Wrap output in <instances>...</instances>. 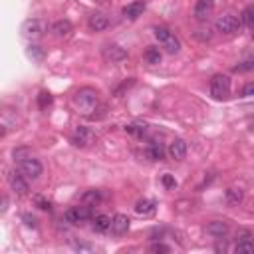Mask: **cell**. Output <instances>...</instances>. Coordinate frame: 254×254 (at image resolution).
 <instances>
[{
  "mask_svg": "<svg viewBox=\"0 0 254 254\" xmlns=\"http://www.w3.org/2000/svg\"><path fill=\"white\" fill-rule=\"evenodd\" d=\"M72 101H74V108L81 115H92L97 108V103H99V94L92 88H81L74 94Z\"/></svg>",
  "mask_w": 254,
  "mask_h": 254,
  "instance_id": "obj_1",
  "label": "cell"
},
{
  "mask_svg": "<svg viewBox=\"0 0 254 254\" xmlns=\"http://www.w3.org/2000/svg\"><path fill=\"white\" fill-rule=\"evenodd\" d=\"M210 95L219 101L228 99L230 97V78L224 74L213 76V79H210Z\"/></svg>",
  "mask_w": 254,
  "mask_h": 254,
  "instance_id": "obj_2",
  "label": "cell"
},
{
  "mask_svg": "<svg viewBox=\"0 0 254 254\" xmlns=\"http://www.w3.org/2000/svg\"><path fill=\"white\" fill-rule=\"evenodd\" d=\"M242 26V20L237 18L235 14H222L217 18V22H215V28L217 32L224 34V36H232V34H237Z\"/></svg>",
  "mask_w": 254,
  "mask_h": 254,
  "instance_id": "obj_3",
  "label": "cell"
},
{
  "mask_svg": "<svg viewBox=\"0 0 254 254\" xmlns=\"http://www.w3.org/2000/svg\"><path fill=\"white\" fill-rule=\"evenodd\" d=\"M48 32V22L42 18H32V20H26L24 26H22V36L28 38V40H36V38H42Z\"/></svg>",
  "mask_w": 254,
  "mask_h": 254,
  "instance_id": "obj_4",
  "label": "cell"
},
{
  "mask_svg": "<svg viewBox=\"0 0 254 254\" xmlns=\"http://www.w3.org/2000/svg\"><path fill=\"white\" fill-rule=\"evenodd\" d=\"M18 171L22 173L26 179H30V181H36V179H40V175H42V163L38 161V159H34L32 155L30 157H26V159H22V161H18Z\"/></svg>",
  "mask_w": 254,
  "mask_h": 254,
  "instance_id": "obj_5",
  "label": "cell"
},
{
  "mask_svg": "<svg viewBox=\"0 0 254 254\" xmlns=\"http://www.w3.org/2000/svg\"><path fill=\"white\" fill-rule=\"evenodd\" d=\"M64 217H66L68 222L78 224V222H83V221L94 219V210H92L90 205H83V203H81V206H72V208H68Z\"/></svg>",
  "mask_w": 254,
  "mask_h": 254,
  "instance_id": "obj_6",
  "label": "cell"
},
{
  "mask_svg": "<svg viewBox=\"0 0 254 254\" xmlns=\"http://www.w3.org/2000/svg\"><path fill=\"white\" fill-rule=\"evenodd\" d=\"M101 56L108 62H111V64H117V62H123L127 58V52L119 44H105L101 48Z\"/></svg>",
  "mask_w": 254,
  "mask_h": 254,
  "instance_id": "obj_7",
  "label": "cell"
},
{
  "mask_svg": "<svg viewBox=\"0 0 254 254\" xmlns=\"http://www.w3.org/2000/svg\"><path fill=\"white\" fill-rule=\"evenodd\" d=\"M8 183H10V187H12V190L16 195H20V197L28 195V179L20 171H12L8 175Z\"/></svg>",
  "mask_w": 254,
  "mask_h": 254,
  "instance_id": "obj_8",
  "label": "cell"
},
{
  "mask_svg": "<svg viewBox=\"0 0 254 254\" xmlns=\"http://www.w3.org/2000/svg\"><path fill=\"white\" fill-rule=\"evenodd\" d=\"M72 143L76 147H90V145L95 143V135L88 129V127H78L72 135Z\"/></svg>",
  "mask_w": 254,
  "mask_h": 254,
  "instance_id": "obj_9",
  "label": "cell"
},
{
  "mask_svg": "<svg viewBox=\"0 0 254 254\" xmlns=\"http://www.w3.org/2000/svg\"><path fill=\"white\" fill-rule=\"evenodd\" d=\"M155 210H157V203L153 199H141L135 203V213L143 219H149L155 215Z\"/></svg>",
  "mask_w": 254,
  "mask_h": 254,
  "instance_id": "obj_10",
  "label": "cell"
},
{
  "mask_svg": "<svg viewBox=\"0 0 254 254\" xmlns=\"http://www.w3.org/2000/svg\"><path fill=\"white\" fill-rule=\"evenodd\" d=\"M167 153L173 161H183L185 155H187V143L183 139H173L171 143H169Z\"/></svg>",
  "mask_w": 254,
  "mask_h": 254,
  "instance_id": "obj_11",
  "label": "cell"
},
{
  "mask_svg": "<svg viewBox=\"0 0 254 254\" xmlns=\"http://www.w3.org/2000/svg\"><path fill=\"white\" fill-rule=\"evenodd\" d=\"M215 10V0H197L195 4V18L197 20H206Z\"/></svg>",
  "mask_w": 254,
  "mask_h": 254,
  "instance_id": "obj_12",
  "label": "cell"
},
{
  "mask_svg": "<svg viewBox=\"0 0 254 254\" xmlns=\"http://www.w3.org/2000/svg\"><path fill=\"white\" fill-rule=\"evenodd\" d=\"M88 26H90L92 32H103L105 28L110 26V18L105 16V14H101V12H95V14L90 16Z\"/></svg>",
  "mask_w": 254,
  "mask_h": 254,
  "instance_id": "obj_13",
  "label": "cell"
},
{
  "mask_svg": "<svg viewBox=\"0 0 254 254\" xmlns=\"http://www.w3.org/2000/svg\"><path fill=\"white\" fill-rule=\"evenodd\" d=\"M129 226H131V221L127 219V215H115L113 221H111V232L117 237L125 235V232L129 230Z\"/></svg>",
  "mask_w": 254,
  "mask_h": 254,
  "instance_id": "obj_14",
  "label": "cell"
},
{
  "mask_svg": "<svg viewBox=\"0 0 254 254\" xmlns=\"http://www.w3.org/2000/svg\"><path fill=\"white\" fill-rule=\"evenodd\" d=\"M143 12H145V2H143V0H135V2L127 4V6L123 8V16H125L127 20H137Z\"/></svg>",
  "mask_w": 254,
  "mask_h": 254,
  "instance_id": "obj_15",
  "label": "cell"
},
{
  "mask_svg": "<svg viewBox=\"0 0 254 254\" xmlns=\"http://www.w3.org/2000/svg\"><path fill=\"white\" fill-rule=\"evenodd\" d=\"M206 232L215 238H222V237L228 235V224L224 221H213V222L206 224Z\"/></svg>",
  "mask_w": 254,
  "mask_h": 254,
  "instance_id": "obj_16",
  "label": "cell"
},
{
  "mask_svg": "<svg viewBox=\"0 0 254 254\" xmlns=\"http://www.w3.org/2000/svg\"><path fill=\"white\" fill-rule=\"evenodd\" d=\"M52 34L56 38H68L72 34V24L70 20H58V22L52 24Z\"/></svg>",
  "mask_w": 254,
  "mask_h": 254,
  "instance_id": "obj_17",
  "label": "cell"
},
{
  "mask_svg": "<svg viewBox=\"0 0 254 254\" xmlns=\"http://www.w3.org/2000/svg\"><path fill=\"white\" fill-rule=\"evenodd\" d=\"M242 199H244L242 189H237V187H230V189H226V193H224V201H226V205H230V206H237V205H240V203H242Z\"/></svg>",
  "mask_w": 254,
  "mask_h": 254,
  "instance_id": "obj_18",
  "label": "cell"
},
{
  "mask_svg": "<svg viewBox=\"0 0 254 254\" xmlns=\"http://www.w3.org/2000/svg\"><path fill=\"white\" fill-rule=\"evenodd\" d=\"M111 221L113 219H110L108 215H97V217H94V230L95 232H108V230H111Z\"/></svg>",
  "mask_w": 254,
  "mask_h": 254,
  "instance_id": "obj_19",
  "label": "cell"
},
{
  "mask_svg": "<svg viewBox=\"0 0 254 254\" xmlns=\"http://www.w3.org/2000/svg\"><path fill=\"white\" fill-rule=\"evenodd\" d=\"M145 157H147V159H151V161H161V159L165 157V149H163V145H161V143H157V141H153V143L149 145V149L145 151Z\"/></svg>",
  "mask_w": 254,
  "mask_h": 254,
  "instance_id": "obj_20",
  "label": "cell"
},
{
  "mask_svg": "<svg viewBox=\"0 0 254 254\" xmlns=\"http://www.w3.org/2000/svg\"><path fill=\"white\" fill-rule=\"evenodd\" d=\"M252 237L250 235H242V238L237 242V246H235V250L238 252V254H248V252H254V240H250Z\"/></svg>",
  "mask_w": 254,
  "mask_h": 254,
  "instance_id": "obj_21",
  "label": "cell"
},
{
  "mask_svg": "<svg viewBox=\"0 0 254 254\" xmlns=\"http://www.w3.org/2000/svg\"><path fill=\"white\" fill-rule=\"evenodd\" d=\"M101 190H95V189H92V190H86V193L81 195V203L83 205H90V206H95V205H99L101 203Z\"/></svg>",
  "mask_w": 254,
  "mask_h": 254,
  "instance_id": "obj_22",
  "label": "cell"
},
{
  "mask_svg": "<svg viewBox=\"0 0 254 254\" xmlns=\"http://www.w3.org/2000/svg\"><path fill=\"white\" fill-rule=\"evenodd\" d=\"M161 60H163V54H161L159 48H155V46L147 48V52H145V62L147 64H151V66H159Z\"/></svg>",
  "mask_w": 254,
  "mask_h": 254,
  "instance_id": "obj_23",
  "label": "cell"
},
{
  "mask_svg": "<svg viewBox=\"0 0 254 254\" xmlns=\"http://www.w3.org/2000/svg\"><path fill=\"white\" fill-rule=\"evenodd\" d=\"M242 24L246 26V28H250V30H254V6H248V8H244V12H242Z\"/></svg>",
  "mask_w": 254,
  "mask_h": 254,
  "instance_id": "obj_24",
  "label": "cell"
},
{
  "mask_svg": "<svg viewBox=\"0 0 254 254\" xmlns=\"http://www.w3.org/2000/svg\"><path fill=\"white\" fill-rule=\"evenodd\" d=\"M165 50L169 52V54H177L179 50H181V42H179V38L177 36H171V38H169L167 42H165Z\"/></svg>",
  "mask_w": 254,
  "mask_h": 254,
  "instance_id": "obj_25",
  "label": "cell"
},
{
  "mask_svg": "<svg viewBox=\"0 0 254 254\" xmlns=\"http://www.w3.org/2000/svg\"><path fill=\"white\" fill-rule=\"evenodd\" d=\"M52 95L48 94V92H40V95H38V105H40V110H46V108H50L52 105Z\"/></svg>",
  "mask_w": 254,
  "mask_h": 254,
  "instance_id": "obj_26",
  "label": "cell"
},
{
  "mask_svg": "<svg viewBox=\"0 0 254 254\" xmlns=\"http://www.w3.org/2000/svg\"><path fill=\"white\" fill-rule=\"evenodd\" d=\"M173 34H171V30H167V28H163V26H159V28H155V38L161 42V44H165V42L171 38Z\"/></svg>",
  "mask_w": 254,
  "mask_h": 254,
  "instance_id": "obj_27",
  "label": "cell"
},
{
  "mask_svg": "<svg viewBox=\"0 0 254 254\" xmlns=\"http://www.w3.org/2000/svg\"><path fill=\"white\" fill-rule=\"evenodd\" d=\"M252 70H254V58H248L240 62L238 66H235V72H252Z\"/></svg>",
  "mask_w": 254,
  "mask_h": 254,
  "instance_id": "obj_28",
  "label": "cell"
},
{
  "mask_svg": "<svg viewBox=\"0 0 254 254\" xmlns=\"http://www.w3.org/2000/svg\"><path fill=\"white\" fill-rule=\"evenodd\" d=\"M32 151L28 149V147H18V149H14V161H22L26 157H30Z\"/></svg>",
  "mask_w": 254,
  "mask_h": 254,
  "instance_id": "obj_29",
  "label": "cell"
},
{
  "mask_svg": "<svg viewBox=\"0 0 254 254\" xmlns=\"http://www.w3.org/2000/svg\"><path fill=\"white\" fill-rule=\"evenodd\" d=\"M161 183H163L165 189H175V187H177V181H175V177H173L171 173H165V175L161 177Z\"/></svg>",
  "mask_w": 254,
  "mask_h": 254,
  "instance_id": "obj_30",
  "label": "cell"
},
{
  "mask_svg": "<svg viewBox=\"0 0 254 254\" xmlns=\"http://www.w3.org/2000/svg\"><path fill=\"white\" fill-rule=\"evenodd\" d=\"M125 131L127 133H131V135H143L145 133V127H141V125H125Z\"/></svg>",
  "mask_w": 254,
  "mask_h": 254,
  "instance_id": "obj_31",
  "label": "cell"
},
{
  "mask_svg": "<svg viewBox=\"0 0 254 254\" xmlns=\"http://www.w3.org/2000/svg\"><path fill=\"white\" fill-rule=\"evenodd\" d=\"M28 54H30L32 58H36V60H42V56H44V50H42L40 46H30Z\"/></svg>",
  "mask_w": 254,
  "mask_h": 254,
  "instance_id": "obj_32",
  "label": "cell"
},
{
  "mask_svg": "<svg viewBox=\"0 0 254 254\" xmlns=\"http://www.w3.org/2000/svg\"><path fill=\"white\" fill-rule=\"evenodd\" d=\"M151 252H171V248H169L167 244H163V242H157V244H151V248H149Z\"/></svg>",
  "mask_w": 254,
  "mask_h": 254,
  "instance_id": "obj_33",
  "label": "cell"
},
{
  "mask_svg": "<svg viewBox=\"0 0 254 254\" xmlns=\"http://www.w3.org/2000/svg\"><path fill=\"white\" fill-rule=\"evenodd\" d=\"M242 95L244 97H254V83H248V86L242 90Z\"/></svg>",
  "mask_w": 254,
  "mask_h": 254,
  "instance_id": "obj_34",
  "label": "cell"
},
{
  "mask_svg": "<svg viewBox=\"0 0 254 254\" xmlns=\"http://www.w3.org/2000/svg\"><path fill=\"white\" fill-rule=\"evenodd\" d=\"M36 203H38V206H40L42 210H50V208H52V206H50V203H46V201H42L40 197L36 199Z\"/></svg>",
  "mask_w": 254,
  "mask_h": 254,
  "instance_id": "obj_35",
  "label": "cell"
},
{
  "mask_svg": "<svg viewBox=\"0 0 254 254\" xmlns=\"http://www.w3.org/2000/svg\"><path fill=\"white\" fill-rule=\"evenodd\" d=\"M22 219L26 221V224H28V226H32V228H36V226H38V224H36V219H34V217H30V215H24Z\"/></svg>",
  "mask_w": 254,
  "mask_h": 254,
  "instance_id": "obj_36",
  "label": "cell"
},
{
  "mask_svg": "<svg viewBox=\"0 0 254 254\" xmlns=\"http://www.w3.org/2000/svg\"><path fill=\"white\" fill-rule=\"evenodd\" d=\"M99 2H105V0H99Z\"/></svg>",
  "mask_w": 254,
  "mask_h": 254,
  "instance_id": "obj_37",
  "label": "cell"
}]
</instances>
